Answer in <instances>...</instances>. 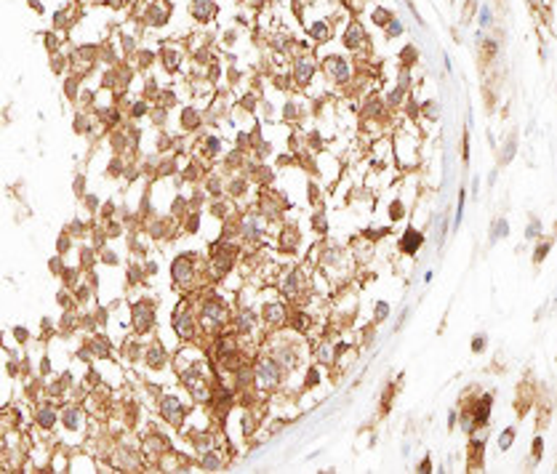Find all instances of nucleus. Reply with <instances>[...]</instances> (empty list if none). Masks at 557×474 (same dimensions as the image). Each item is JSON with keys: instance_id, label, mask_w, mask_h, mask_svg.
<instances>
[{"instance_id": "nucleus-18", "label": "nucleus", "mask_w": 557, "mask_h": 474, "mask_svg": "<svg viewBox=\"0 0 557 474\" xmlns=\"http://www.w3.org/2000/svg\"><path fill=\"white\" fill-rule=\"evenodd\" d=\"M182 123H184V128H195L197 126V112L192 110V107H187L184 115H182Z\"/></svg>"}, {"instance_id": "nucleus-31", "label": "nucleus", "mask_w": 557, "mask_h": 474, "mask_svg": "<svg viewBox=\"0 0 557 474\" xmlns=\"http://www.w3.org/2000/svg\"><path fill=\"white\" fill-rule=\"evenodd\" d=\"M547 251H549V243H544V245L539 248V256H536V259L541 261V259H544V256H547Z\"/></svg>"}, {"instance_id": "nucleus-6", "label": "nucleus", "mask_w": 557, "mask_h": 474, "mask_svg": "<svg viewBox=\"0 0 557 474\" xmlns=\"http://www.w3.org/2000/svg\"><path fill=\"white\" fill-rule=\"evenodd\" d=\"M134 317H136V330H147L150 328V317H152V309L144 307V304H136L134 307Z\"/></svg>"}, {"instance_id": "nucleus-8", "label": "nucleus", "mask_w": 557, "mask_h": 474, "mask_svg": "<svg viewBox=\"0 0 557 474\" xmlns=\"http://www.w3.org/2000/svg\"><path fill=\"white\" fill-rule=\"evenodd\" d=\"M326 69L336 77V80H347V77H350V67H347L342 59H328L326 61Z\"/></svg>"}, {"instance_id": "nucleus-32", "label": "nucleus", "mask_w": 557, "mask_h": 474, "mask_svg": "<svg viewBox=\"0 0 557 474\" xmlns=\"http://www.w3.org/2000/svg\"><path fill=\"white\" fill-rule=\"evenodd\" d=\"M429 469H432V461H429V458H424L421 466H419V472H429Z\"/></svg>"}, {"instance_id": "nucleus-14", "label": "nucleus", "mask_w": 557, "mask_h": 474, "mask_svg": "<svg viewBox=\"0 0 557 474\" xmlns=\"http://www.w3.org/2000/svg\"><path fill=\"white\" fill-rule=\"evenodd\" d=\"M283 317H285L283 304H267V309H264V320H269V322H280Z\"/></svg>"}, {"instance_id": "nucleus-7", "label": "nucleus", "mask_w": 557, "mask_h": 474, "mask_svg": "<svg viewBox=\"0 0 557 474\" xmlns=\"http://www.w3.org/2000/svg\"><path fill=\"white\" fill-rule=\"evenodd\" d=\"M174 328H176L179 336L187 338V336H192V330H195V320H192V315H179L174 320Z\"/></svg>"}, {"instance_id": "nucleus-4", "label": "nucleus", "mask_w": 557, "mask_h": 474, "mask_svg": "<svg viewBox=\"0 0 557 474\" xmlns=\"http://www.w3.org/2000/svg\"><path fill=\"white\" fill-rule=\"evenodd\" d=\"M216 11V3L213 0H192V16L197 21H208Z\"/></svg>"}, {"instance_id": "nucleus-17", "label": "nucleus", "mask_w": 557, "mask_h": 474, "mask_svg": "<svg viewBox=\"0 0 557 474\" xmlns=\"http://www.w3.org/2000/svg\"><path fill=\"white\" fill-rule=\"evenodd\" d=\"M150 19H152V24H163V21L168 19V11L160 8V5H152V8H150Z\"/></svg>"}, {"instance_id": "nucleus-33", "label": "nucleus", "mask_w": 557, "mask_h": 474, "mask_svg": "<svg viewBox=\"0 0 557 474\" xmlns=\"http://www.w3.org/2000/svg\"><path fill=\"white\" fill-rule=\"evenodd\" d=\"M400 216H403V213H400V203H394L392 205V219H400Z\"/></svg>"}, {"instance_id": "nucleus-12", "label": "nucleus", "mask_w": 557, "mask_h": 474, "mask_svg": "<svg viewBox=\"0 0 557 474\" xmlns=\"http://www.w3.org/2000/svg\"><path fill=\"white\" fill-rule=\"evenodd\" d=\"M37 424H40L43 429H51V426L56 424V413H53V408H51V405H45L40 413H37Z\"/></svg>"}, {"instance_id": "nucleus-3", "label": "nucleus", "mask_w": 557, "mask_h": 474, "mask_svg": "<svg viewBox=\"0 0 557 474\" xmlns=\"http://www.w3.org/2000/svg\"><path fill=\"white\" fill-rule=\"evenodd\" d=\"M160 410H163V418H166L168 424H182L184 408H182V402L176 400V397H166L163 405H160Z\"/></svg>"}, {"instance_id": "nucleus-26", "label": "nucleus", "mask_w": 557, "mask_h": 474, "mask_svg": "<svg viewBox=\"0 0 557 474\" xmlns=\"http://www.w3.org/2000/svg\"><path fill=\"white\" fill-rule=\"evenodd\" d=\"M507 229H509V227H507V221H499V224H496V235H493V240L504 237V235H507Z\"/></svg>"}, {"instance_id": "nucleus-34", "label": "nucleus", "mask_w": 557, "mask_h": 474, "mask_svg": "<svg viewBox=\"0 0 557 474\" xmlns=\"http://www.w3.org/2000/svg\"><path fill=\"white\" fill-rule=\"evenodd\" d=\"M320 360H331V352H328V346H320Z\"/></svg>"}, {"instance_id": "nucleus-23", "label": "nucleus", "mask_w": 557, "mask_h": 474, "mask_svg": "<svg viewBox=\"0 0 557 474\" xmlns=\"http://www.w3.org/2000/svg\"><path fill=\"white\" fill-rule=\"evenodd\" d=\"M512 437H515V429H512V426H509V429H507L504 434H501L499 445H501V448H504V450H507V448H509V442H512Z\"/></svg>"}, {"instance_id": "nucleus-27", "label": "nucleus", "mask_w": 557, "mask_h": 474, "mask_svg": "<svg viewBox=\"0 0 557 474\" xmlns=\"http://www.w3.org/2000/svg\"><path fill=\"white\" fill-rule=\"evenodd\" d=\"M219 150H221L219 139H208V152H211V155H216V152H219Z\"/></svg>"}, {"instance_id": "nucleus-1", "label": "nucleus", "mask_w": 557, "mask_h": 474, "mask_svg": "<svg viewBox=\"0 0 557 474\" xmlns=\"http://www.w3.org/2000/svg\"><path fill=\"white\" fill-rule=\"evenodd\" d=\"M256 381L261 386H267V389L275 386V384H280V365L275 360H261L259 368H256Z\"/></svg>"}, {"instance_id": "nucleus-28", "label": "nucleus", "mask_w": 557, "mask_h": 474, "mask_svg": "<svg viewBox=\"0 0 557 474\" xmlns=\"http://www.w3.org/2000/svg\"><path fill=\"white\" fill-rule=\"evenodd\" d=\"M166 61H168V64H166V67H168V69H174V67H176V61H179V56H176V53H171V51H168V53H166Z\"/></svg>"}, {"instance_id": "nucleus-29", "label": "nucleus", "mask_w": 557, "mask_h": 474, "mask_svg": "<svg viewBox=\"0 0 557 474\" xmlns=\"http://www.w3.org/2000/svg\"><path fill=\"white\" fill-rule=\"evenodd\" d=\"M480 24H483V27H488V24H491V11H488V8H483V13H480Z\"/></svg>"}, {"instance_id": "nucleus-35", "label": "nucleus", "mask_w": 557, "mask_h": 474, "mask_svg": "<svg viewBox=\"0 0 557 474\" xmlns=\"http://www.w3.org/2000/svg\"><path fill=\"white\" fill-rule=\"evenodd\" d=\"M533 456H536V458L541 456V440H536V442H533Z\"/></svg>"}, {"instance_id": "nucleus-19", "label": "nucleus", "mask_w": 557, "mask_h": 474, "mask_svg": "<svg viewBox=\"0 0 557 474\" xmlns=\"http://www.w3.org/2000/svg\"><path fill=\"white\" fill-rule=\"evenodd\" d=\"M488 410H491V397H483L480 408H477V416H475V421H477V424H483L485 418H488Z\"/></svg>"}, {"instance_id": "nucleus-5", "label": "nucleus", "mask_w": 557, "mask_h": 474, "mask_svg": "<svg viewBox=\"0 0 557 474\" xmlns=\"http://www.w3.org/2000/svg\"><path fill=\"white\" fill-rule=\"evenodd\" d=\"M293 75H296V80L301 85H307L309 80H312V75H315V64L309 59H299L296 61V72H293Z\"/></svg>"}, {"instance_id": "nucleus-16", "label": "nucleus", "mask_w": 557, "mask_h": 474, "mask_svg": "<svg viewBox=\"0 0 557 474\" xmlns=\"http://www.w3.org/2000/svg\"><path fill=\"white\" fill-rule=\"evenodd\" d=\"M64 424L69 426V429H77V426H80V413H77L75 408H67L64 410Z\"/></svg>"}, {"instance_id": "nucleus-22", "label": "nucleus", "mask_w": 557, "mask_h": 474, "mask_svg": "<svg viewBox=\"0 0 557 474\" xmlns=\"http://www.w3.org/2000/svg\"><path fill=\"white\" fill-rule=\"evenodd\" d=\"M312 35L317 37V40H326V37H328V27H326V21H317V24L312 27Z\"/></svg>"}, {"instance_id": "nucleus-15", "label": "nucleus", "mask_w": 557, "mask_h": 474, "mask_svg": "<svg viewBox=\"0 0 557 474\" xmlns=\"http://www.w3.org/2000/svg\"><path fill=\"white\" fill-rule=\"evenodd\" d=\"M219 466H221V458L216 456V453H205V456H203V469H205V472H216Z\"/></svg>"}, {"instance_id": "nucleus-2", "label": "nucleus", "mask_w": 557, "mask_h": 474, "mask_svg": "<svg viewBox=\"0 0 557 474\" xmlns=\"http://www.w3.org/2000/svg\"><path fill=\"white\" fill-rule=\"evenodd\" d=\"M171 275H174L176 283H187V280H189L192 275H195V264H192L189 256H179V259L174 261Z\"/></svg>"}, {"instance_id": "nucleus-25", "label": "nucleus", "mask_w": 557, "mask_h": 474, "mask_svg": "<svg viewBox=\"0 0 557 474\" xmlns=\"http://www.w3.org/2000/svg\"><path fill=\"white\" fill-rule=\"evenodd\" d=\"M400 32H403V24H400V21L394 19L392 24H389V29H386V35H389V37H394V35H400Z\"/></svg>"}, {"instance_id": "nucleus-20", "label": "nucleus", "mask_w": 557, "mask_h": 474, "mask_svg": "<svg viewBox=\"0 0 557 474\" xmlns=\"http://www.w3.org/2000/svg\"><path fill=\"white\" fill-rule=\"evenodd\" d=\"M147 360H150V365H163V362H166V357H163V349H160V346L150 349V354H147Z\"/></svg>"}, {"instance_id": "nucleus-13", "label": "nucleus", "mask_w": 557, "mask_h": 474, "mask_svg": "<svg viewBox=\"0 0 557 474\" xmlns=\"http://www.w3.org/2000/svg\"><path fill=\"white\" fill-rule=\"evenodd\" d=\"M243 232L248 237H259V232H261V221H259V216L256 213H251L248 219H245V224H243Z\"/></svg>"}, {"instance_id": "nucleus-38", "label": "nucleus", "mask_w": 557, "mask_h": 474, "mask_svg": "<svg viewBox=\"0 0 557 474\" xmlns=\"http://www.w3.org/2000/svg\"><path fill=\"white\" fill-rule=\"evenodd\" d=\"M144 110H147V107H144V104H136V110H134V115H144Z\"/></svg>"}, {"instance_id": "nucleus-24", "label": "nucleus", "mask_w": 557, "mask_h": 474, "mask_svg": "<svg viewBox=\"0 0 557 474\" xmlns=\"http://www.w3.org/2000/svg\"><path fill=\"white\" fill-rule=\"evenodd\" d=\"M94 352H96L99 357L110 354V349H107V344H104V338H96V341H94Z\"/></svg>"}, {"instance_id": "nucleus-36", "label": "nucleus", "mask_w": 557, "mask_h": 474, "mask_svg": "<svg viewBox=\"0 0 557 474\" xmlns=\"http://www.w3.org/2000/svg\"><path fill=\"white\" fill-rule=\"evenodd\" d=\"M536 235H539V224L536 227H528V237H536Z\"/></svg>"}, {"instance_id": "nucleus-9", "label": "nucleus", "mask_w": 557, "mask_h": 474, "mask_svg": "<svg viewBox=\"0 0 557 474\" xmlns=\"http://www.w3.org/2000/svg\"><path fill=\"white\" fill-rule=\"evenodd\" d=\"M419 245H421V235H419V232H413V229H408L405 237H403V251L416 253V251H419Z\"/></svg>"}, {"instance_id": "nucleus-37", "label": "nucleus", "mask_w": 557, "mask_h": 474, "mask_svg": "<svg viewBox=\"0 0 557 474\" xmlns=\"http://www.w3.org/2000/svg\"><path fill=\"white\" fill-rule=\"evenodd\" d=\"M480 349H483V336L475 338V352H480Z\"/></svg>"}, {"instance_id": "nucleus-10", "label": "nucleus", "mask_w": 557, "mask_h": 474, "mask_svg": "<svg viewBox=\"0 0 557 474\" xmlns=\"http://www.w3.org/2000/svg\"><path fill=\"white\" fill-rule=\"evenodd\" d=\"M203 317H205L208 322H221L224 320V309L219 304H213V301H208L205 309H203Z\"/></svg>"}, {"instance_id": "nucleus-21", "label": "nucleus", "mask_w": 557, "mask_h": 474, "mask_svg": "<svg viewBox=\"0 0 557 474\" xmlns=\"http://www.w3.org/2000/svg\"><path fill=\"white\" fill-rule=\"evenodd\" d=\"M251 325H253V315L251 312H243L240 315V322H237V330L245 333V330H251Z\"/></svg>"}, {"instance_id": "nucleus-11", "label": "nucleus", "mask_w": 557, "mask_h": 474, "mask_svg": "<svg viewBox=\"0 0 557 474\" xmlns=\"http://www.w3.org/2000/svg\"><path fill=\"white\" fill-rule=\"evenodd\" d=\"M344 43H347V45H352V48H355V45H360V43H363V27L358 24V21H355V24H352L350 29H347V35H344Z\"/></svg>"}, {"instance_id": "nucleus-30", "label": "nucleus", "mask_w": 557, "mask_h": 474, "mask_svg": "<svg viewBox=\"0 0 557 474\" xmlns=\"http://www.w3.org/2000/svg\"><path fill=\"white\" fill-rule=\"evenodd\" d=\"M384 315H386V304L381 301V304H376V320H384Z\"/></svg>"}]
</instances>
